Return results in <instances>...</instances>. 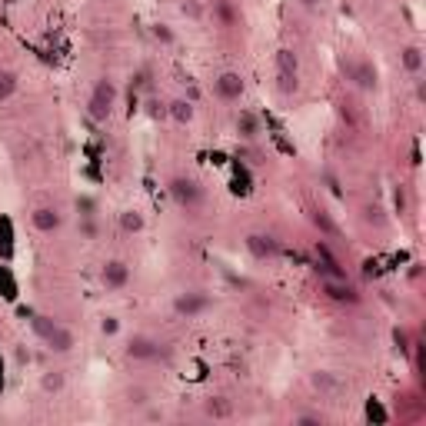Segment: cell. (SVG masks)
I'll return each mask as SVG.
<instances>
[{
	"label": "cell",
	"mask_w": 426,
	"mask_h": 426,
	"mask_svg": "<svg viewBox=\"0 0 426 426\" xmlns=\"http://www.w3.org/2000/svg\"><path fill=\"white\" fill-rule=\"evenodd\" d=\"M210 307H213V300L207 297L204 290H184V293H177V297H174V313H177L180 320H197V317H204Z\"/></svg>",
	"instance_id": "5b68a950"
},
{
	"label": "cell",
	"mask_w": 426,
	"mask_h": 426,
	"mask_svg": "<svg viewBox=\"0 0 426 426\" xmlns=\"http://www.w3.org/2000/svg\"><path fill=\"white\" fill-rule=\"evenodd\" d=\"M160 353H164V343L147 333H134L124 343V360H130V363H154V360H160Z\"/></svg>",
	"instance_id": "277c9868"
},
{
	"label": "cell",
	"mask_w": 426,
	"mask_h": 426,
	"mask_svg": "<svg viewBox=\"0 0 426 426\" xmlns=\"http://www.w3.org/2000/svg\"><path fill=\"white\" fill-rule=\"evenodd\" d=\"M323 413H317V410H300V413H293V426H320L323 423Z\"/></svg>",
	"instance_id": "d4e9b609"
},
{
	"label": "cell",
	"mask_w": 426,
	"mask_h": 426,
	"mask_svg": "<svg viewBox=\"0 0 426 426\" xmlns=\"http://www.w3.org/2000/svg\"><path fill=\"white\" fill-rule=\"evenodd\" d=\"M144 114L150 117V120H167V104L160 97H147L144 100Z\"/></svg>",
	"instance_id": "cb8c5ba5"
},
{
	"label": "cell",
	"mask_w": 426,
	"mask_h": 426,
	"mask_svg": "<svg viewBox=\"0 0 426 426\" xmlns=\"http://www.w3.org/2000/svg\"><path fill=\"white\" fill-rule=\"evenodd\" d=\"M127 403H130V407H150V393H147L144 387H130L127 390Z\"/></svg>",
	"instance_id": "83f0119b"
},
{
	"label": "cell",
	"mask_w": 426,
	"mask_h": 426,
	"mask_svg": "<svg viewBox=\"0 0 426 426\" xmlns=\"http://www.w3.org/2000/svg\"><path fill=\"white\" fill-rule=\"evenodd\" d=\"M30 227L37 233H44V237H54L64 227V213L57 207H34L30 210Z\"/></svg>",
	"instance_id": "ba28073f"
},
{
	"label": "cell",
	"mask_w": 426,
	"mask_h": 426,
	"mask_svg": "<svg viewBox=\"0 0 426 426\" xmlns=\"http://www.w3.org/2000/svg\"><path fill=\"white\" fill-rule=\"evenodd\" d=\"M243 247H247V253H250L253 260H273L277 253H280V243H277V237H270V233H247L243 237Z\"/></svg>",
	"instance_id": "52a82bcc"
},
{
	"label": "cell",
	"mask_w": 426,
	"mask_h": 426,
	"mask_svg": "<svg viewBox=\"0 0 426 426\" xmlns=\"http://www.w3.org/2000/svg\"><path fill=\"white\" fill-rule=\"evenodd\" d=\"M230 413H233V407H230V400H227V397H210V400H204V417L227 420Z\"/></svg>",
	"instance_id": "d6986e66"
},
{
	"label": "cell",
	"mask_w": 426,
	"mask_h": 426,
	"mask_svg": "<svg viewBox=\"0 0 426 426\" xmlns=\"http://www.w3.org/2000/svg\"><path fill=\"white\" fill-rule=\"evenodd\" d=\"M300 7H307V10H313V7H320V0H297Z\"/></svg>",
	"instance_id": "d590c367"
},
{
	"label": "cell",
	"mask_w": 426,
	"mask_h": 426,
	"mask_svg": "<svg viewBox=\"0 0 426 426\" xmlns=\"http://www.w3.org/2000/svg\"><path fill=\"white\" fill-rule=\"evenodd\" d=\"M347 77L353 80L360 90H367V94H373V90H377V67H373L370 60H357V64H350Z\"/></svg>",
	"instance_id": "8fae6325"
},
{
	"label": "cell",
	"mask_w": 426,
	"mask_h": 426,
	"mask_svg": "<svg viewBox=\"0 0 426 426\" xmlns=\"http://www.w3.org/2000/svg\"><path fill=\"white\" fill-rule=\"evenodd\" d=\"M180 10H184L187 17H194V20H200V17H204V7H200L197 0H184V4H180Z\"/></svg>",
	"instance_id": "1f68e13d"
},
{
	"label": "cell",
	"mask_w": 426,
	"mask_h": 426,
	"mask_svg": "<svg viewBox=\"0 0 426 426\" xmlns=\"http://www.w3.org/2000/svg\"><path fill=\"white\" fill-rule=\"evenodd\" d=\"M77 210H80V217H97V204H94V200H87V197H84V200H77Z\"/></svg>",
	"instance_id": "d6a6232c"
},
{
	"label": "cell",
	"mask_w": 426,
	"mask_h": 426,
	"mask_svg": "<svg viewBox=\"0 0 426 426\" xmlns=\"http://www.w3.org/2000/svg\"><path fill=\"white\" fill-rule=\"evenodd\" d=\"M117 110V84L110 77H100L87 97V117L94 124H106Z\"/></svg>",
	"instance_id": "7a4b0ae2"
},
{
	"label": "cell",
	"mask_w": 426,
	"mask_h": 426,
	"mask_svg": "<svg viewBox=\"0 0 426 426\" xmlns=\"http://www.w3.org/2000/svg\"><path fill=\"white\" fill-rule=\"evenodd\" d=\"M213 14L220 17L223 27H233V20H237V14H233V7L227 4V0H213Z\"/></svg>",
	"instance_id": "4316f807"
},
{
	"label": "cell",
	"mask_w": 426,
	"mask_h": 426,
	"mask_svg": "<svg viewBox=\"0 0 426 426\" xmlns=\"http://www.w3.org/2000/svg\"><path fill=\"white\" fill-rule=\"evenodd\" d=\"M167 120H174L177 127H190L194 124V100L177 97L167 104Z\"/></svg>",
	"instance_id": "5bb4252c"
},
{
	"label": "cell",
	"mask_w": 426,
	"mask_h": 426,
	"mask_svg": "<svg viewBox=\"0 0 426 426\" xmlns=\"http://www.w3.org/2000/svg\"><path fill=\"white\" fill-rule=\"evenodd\" d=\"M14 94H17V74L14 70H0V104L10 100Z\"/></svg>",
	"instance_id": "7402d4cb"
},
{
	"label": "cell",
	"mask_w": 426,
	"mask_h": 426,
	"mask_svg": "<svg viewBox=\"0 0 426 426\" xmlns=\"http://www.w3.org/2000/svg\"><path fill=\"white\" fill-rule=\"evenodd\" d=\"M34 333L44 340V347L50 353H70V350L77 347V337L64 323H57V320H50V317H34Z\"/></svg>",
	"instance_id": "6da1fadb"
},
{
	"label": "cell",
	"mask_w": 426,
	"mask_h": 426,
	"mask_svg": "<svg viewBox=\"0 0 426 426\" xmlns=\"http://www.w3.org/2000/svg\"><path fill=\"white\" fill-rule=\"evenodd\" d=\"M323 297L333 303H357L360 293L353 283H347L343 277H330V280H323Z\"/></svg>",
	"instance_id": "30bf717a"
},
{
	"label": "cell",
	"mask_w": 426,
	"mask_h": 426,
	"mask_svg": "<svg viewBox=\"0 0 426 426\" xmlns=\"http://www.w3.org/2000/svg\"><path fill=\"white\" fill-rule=\"evenodd\" d=\"M273 87L280 97H293L297 90H300V74H287V70H277V80H273Z\"/></svg>",
	"instance_id": "ac0fdd59"
},
{
	"label": "cell",
	"mask_w": 426,
	"mask_h": 426,
	"mask_svg": "<svg viewBox=\"0 0 426 426\" xmlns=\"http://www.w3.org/2000/svg\"><path fill=\"white\" fill-rule=\"evenodd\" d=\"M277 70H287V74H300V57H297V50H290V47H280V50H277Z\"/></svg>",
	"instance_id": "ffe728a7"
},
{
	"label": "cell",
	"mask_w": 426,
	"mask_h": 426,
	"mask_svg": "<svg viewBox=\"0 0 426 426\" xmlns=\"http://www.w3.org/2000/svg\"><path fill=\"white\" fill-rule=\"evenodd\" d=\"M64 387H67V373L64 370H47L40 377V393L44 397H57V393H64Z\"/></svg>",
	"instance_id": "2e32d148"
},
{
	"label": "cell",
	"mask_w": 426,
	"mask_h": 426,
	"mask_svg": "<svg viewBox=\"0 0 426 426\" xmlns=\"http://www.w3.org/2000/svg\"><path fill=\"white\" fill-rule=\"evenodd\" d=\"M243 90H247V80H243V74H237V70H223V74H217V80H213V94H217V100H223V104H237V100L243 97Z\"/></svg>",
	"instance_id": "8992f818"
},
{
	"label": "cell",
	"mask_w": 426,
	"mask_h": 426,
	"mask_svg": "<svg viewBox=\"0 0 426 426\" xmlns=\"http://www.w3.org/2000/svg\"><path fill=\"white\" fill-rule=\"evenodd\" d=\"M147 420H164V410H147Z\"/></svg>",
	"instance_id": "e575fe53"
},
{
	"label": "cell",
	"mask_w": 426,
	"mask_h": 426,
	"mask_svg": "<svg viewBox=\"0 0 426 426\" xmlns=\"http://www.w3.org/2000/svg\"><path fill=\"white\" fill-rule=\"evenodd\" d=\"M233 130H237V137H240V140H260L263 124H260V117H257V114H250V110H240V114H237V120H233Z\"/></svg>",
	"instance_id": "7c38bea8"
},
{
	"label": "cell",
	"mask_w": 426,
	"mask_h": 426,
	"mask_svg": "<svg viewBox=\"0 0 426 426\" xmlns=\"http://www.w3.org/2000/svg\"><path fill=\"white\" fill-rule=\"evenodd\" d=\"M363 220L383 227V223H387V217H383V210H380V207H363Z\"/></svg>",
	"instance_id": "f546056e"
},
{
	"label": "cell",
	"mask_w": 426,
	"mask_h": 426,
	"mask_svg": "<svg viewBox=\"0 0 426 426\" xmlns=\"http://www.w3.org/2000/svg\"><path fill=\"white\" fill-rule=\"evenodd\" d=\"M423 97H426V84L420 80V84H417V100H423Z\"/></svg>",
	"instance_id": "8d00e7d4"
},
{
	"label": "cell",
	"mask_w": 426,
	"mask_h": 426,
	"mask_svg": "<svg viewBox=\"0 0 426 426\" xmlns=\"http://www.w3.org/2000/svg\"><path fill=\"white\" fill-rule=\"evenodd\" d=\"M80 233L87 237V240H97V223H94V217H80Z\"/></svg>",
	"instance_id": "4dcf8cb0"
},
{
	"label": "cell",
	"mask_w": 426,
	"mask_h": 426,
	"mask_svg": "<svg viewBox=\"0 0 426 426\" xmlns=\"http://www.w3.org/2000/svg\"><path fill=\"white\" fill-rule=\"evenodd\" d=\"M310 220H313V227H317L323 237H337V223H333V217H330L327 210H313Z\"/></svg>",
	"instance_id": "44dd1931"
},
{
	"label": "cell",
	"mask_w": 426,
	"mask_h": 426,
	"mask_svg": "<svg viewBox=\"0 0 426 426\" xmlns=\"http://www.w3.org/2000/svg\"><path fill=\"white\" fill-rule=\"evenodd\" d=\"M117 333H120V317H114V313L100 317V337H117Z\"/></svg>",
	"instance_id": "f1b7e54d"
},
{
	"label": "cell",
	"mask_w": 426,
	"mask_h": 426,
	"mask_svg": "<svg viewBox=\"0 0 426 426\" xmlns=\"http://www.w3.org/2000/svg\"><path fill=\"white\" fill-rule=\"evenodd\" d=\"M400 67L407 70L410 77H420V74H423V67H426L423 47H420V44H407V47L400 50Z\"/></svg>",
	"instance_id": "4fadbf2b"
},
{
	"label": "cell",
	"mask_w": 426,
	"mask_h": 426,
	"mask_svg": "<svg viewBox=\"0 0 426 426\" xmlns=\"http://www.w3.org/2000/svg\"><path fill=\"white\" fill-rule=\"evenodd\" d=\"M393 350H397L400 357H410V350H413V340H410L407 330H393Z\"/></svg>",
	"instance_id": "484cf974"
},
{
	"label": "cell",
	"mask_w": 426,
	"mask_h": 426,
	"mask_svg": "<svg viewBox=\"0 0 426 426\" xmlns=\"http://www.w3.org/2000/svg\"><path fill=\"white\" fill-rule=\"evenodd\" d=\"M0 243H4V253H10V223L0 220Z\"/></svg>",
	"instance_id": "836d02e7"
},
{
	"label": "cell",
	"mask_w": 426,
	"mask_h": 426,
	"mask_svg": "<svg viewBox=\"0 0 426 426\" xmlns=\"http://www.w3.org/2000/svg\"><path fill=\"white\" fill-rule=\"evenodd\" d=\"M150 34H154V40H157V44H164V47H174V44H177V34H174L170 24H154Z\"/></svg>",
	"instance_id": "603a6c76"
},
{
	"label": "cell",
	"mask_w": 426,
	"mask_h": 426,
	"mask_svg": "<svg viewBox=\"0 0 426 426\" xmlns=\"http://www.w3.org/2000/svg\"><path fill=\"white\" fill-rule=\"evenodd\" d=\"M117 223H120V230L127 233V237H137V233H144L147 220L140 210H120V217H117Z\"/></svg>",
	"instance_id": "e0dca14e"
},
{
	"label": "cell",
	"mask_w": 426,
	"mask_h": 426,
	"mask_svg": "<svg viewBox=\"0 0 426 426\" xmlns=\"http://www.w3.org/2000/svg\"><path fill=\"white\" fill-rule=\"evenodd\" d=\"M167 194H170V200H174L180 210L194 213L204 207V184L200 180H194V177H170V184H167Z\"/></svg>",
	"instance_id": "3957f363"
},
{
	"label": "cell",
	"mask_w": 426,
	"mask_h": 426,
	"mask_svg": "<svg viewBox=\"0 0 426 426\" xmlns=\"http://www.w3.org/2000/svg\"><path fill=\"white\" fill-rule=\"evenodd\" d=\"M130 283V267L124 260H106L100 267V287L104 290H124Z\"/></svg>",
	"instance_id": "9c48e42d"
},
{
	"label": "cell",
	"mask_w": 426,
	"mask_h": 426,
	"mask_svg": "<svg viewBox=\"0 0 426 426\" xmlns=\"http://www.w3.org/2000/svg\"><path fill=\"white\" fill-rule=\"evenodd\" d=\"M310 387L317 390L320 397H330V393H337L340 390V380L333 370H313L310 373Z\"/></svg>",
	"instance_id": "9a60e30c"
}]
</instances>
